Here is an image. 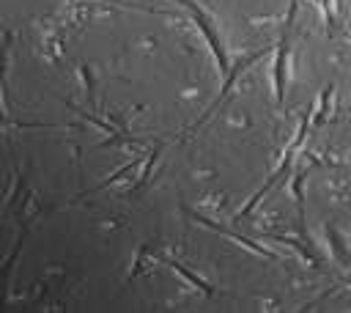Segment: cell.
I'll return each instance as SVG.
<instances>
[{"label":"cell","instance_id":"obj_1","mask_svg":"<svg viewBox=\"0 0 351 313\" xmlns=\"http://www.w3.org/2000/svg\"><path fill=\"white\" fill-rule=\"evenodd\" d=\"M176 3L189 11V16L195 19L197 30L203 33V38H206V44H208V49H211V55H214V60H217L219 77H225L228 69H230V58H228V49H225V44H222V36H219V30H217V25H214V16H211L203 5H197L195 0H176Z\"/></svg>","mask_w":351,"mask_h":313},{"label":"cell","instance_id":"obj_2","mask_svg":"<svg viewBox=\"0 0 351 313\" xmlns=\"http://www.w3.org/2000/svg\"><path fill=\"white\" fill-rule=\"evenodd\" d=\"M307 126H310V110H307V115L302 118V124H299V129H296V137H293V140L288 143V148H285V156H282V162H280V165H277V167L271 170V176H269V178L263 181V187H261V189H258V192H255V195H252V198L247 200V206H244V209L239 211L241 217H247V214H250V211H252V209H255V206H258V203L263 200V195H266L269 189H274V187H277V181H280V178H282V176H285V173L291 170V165H293V159H296V151L302 148V143H304V137H307Z\"/></svg>","mask_w":351,"mask_h":313},{"label":"cell","instance_id":"obj_3","mask_svg":"<svg viewBox=\"0 0 351 313\" xmlns=\"http://www.w3.org/2000/svg\"><path fill=\"white\" fill-rule=\"evenodd\" d=\"M293 16H296V3H291V8H288L285 33H282V38H280V44H277V58H274V96H277V102L285 99V80H288V52H291Z\"/></svg>","mask_w":351,"mask_h":313},{"label":"cell","instance_id":"obj_4","mask_svg":"<svg viewBox=\"0 0 351 313\" xmlns=\"http://www.w3.org/2000/svg\"><path fill=\"white\" fill-rule=\"evenodd\" d=\"M266 52H271V47H263V49H258V52H252V55H247L244 60H236V63H233V66L228 69V74L222 77V88H219V93H217V99H214V102L208 104V110H206V113H203V115H200V118H197V121L192 124V129H197L200 124H206V121H208V115H211V113H214V110L219 107V102H225V96L230 93V88H233V82L239 80V74H241V71H244L247 66H252L255 60H261V58H263Z\"/></svg>","mask_w":351,"mask_h":313},{"label":"cell","instance_id":"obj_5","mask_svg":"<svg viewBox=\"0 0 351 313\" xmlns=\"http://www.w3.org/2000/svg\"><path fill=\"white\" fill-rule=\"evenodd\" d=\"M25 236H27V225H22V228H19V233H16V242H14L11 253H8V255H5V261L0 264V308H5L8 280H11L14 266H16V261H19V253H22V242H25Z\"/></svg>","mask_w":351,"mask_h":313},{"label":"cell","instance_id":"obj_6","mask_svg":"<svg viewBox=\"0 0 351 313\" xmlns=\"http://www.w3.org/2000/svg\"><path fill=\"white\" fill-rule=\"evenodd\" d=\"M189 214H192V211H189ZM192 217H195V222H200V225H206V228H211V231H217V233H222V236L233 239L236 244L247 247L250 253H255V255H263V258H269V261H277V255H274V253H269L263 244H258V242H252V239H247V236H239V233H233V231H228V228H219L217 222H211V220H206V217H200V214H192Z\"/></svg>","mask_w":351,"mask_h":313},{"label":"cell","instance_id":"obj_7","mask_svg":"<svg viewBox=\"0 0 351 313\" xmlns=\"http://www.w3.org/2000/svg\"><path fill=\"white\" fill-rule=\"evenodd\" d=\"M162 261H165V264H167V266H170L173 272H178V275H181V277H184V280H186L189 286H195V288H200V291H203L206 297H214V286H211L208 280H203L200 275H195L192 269H186V266H184L181 261H176V258H167V255H162Z\"/></svg>","mask_w":351,"mask_h":313},{"label":"cell","instance_id":"obj_8","mask_svg":"<svg viewBox=\"0 0 351 313\" xmlns=\"http://www.w3.org/2000/svg\"><path fill=\"white\" fill-rule=\"evenodd\" d=\"M326 236H329V242H332V250H335V255L343 261V266H348V264H351V253L346 250V244H343V236H340L335 228H329V225H326Z\"/></svg>","mask_w":351,"mask_h":313},{"label":"cell","instance_id":"obj_9","mask_svg":"<svg viewBox=\"0 0 351 313\" xmlns=\"http://www.w3.org/2000/svg\"><path fill=\"white\" fill-rule=\"evenodd\" d=\"M329 96H332V85H326V88L321 91V102H318V107H315V115L310 113L315 126H321V124L326 121V113H329Z\"/></svg>","mask_w":351,"mask_h":313},{"label":"cell","instance_id":"obj_10","mask_svg":"<svg viewBox=\"0 0 351 313\" xmlns=\"http://www.w3.org/2000/svg\"><path fill=\"white\" fill-rule=\"evenodd\" d=\"M8 41H11V36H5V44H0V91H3V96H5V63H8Z\"/></svg>","mask_w":351,"mask_h":313},{"label":"cell","instance_id":"obj_11","mask_svg":"<svg viewBox=\"0 0 351 313\" xmlns=\"http://www.w3.org/2000/svg\"><path fill=\"white\" fill-rule=\"evenodd\" d=\"M3 113H5V96L0 93V115H3Z\"/></svg>","mask_w":351,"mask_h":313},{"label":"cell","instance_id":"obj_12","mask_svg":"<svg viewBox=\"0 0 351 313\" xmlns=\"http://www.w3.org/2000/svg\"><path fill=\"white\" fill-rule=\"evenodd\" d=\"M310 3H315V5H321V0H310Z\"/></svg>","mask_w":351,"mask_h":313}]
</instances>
